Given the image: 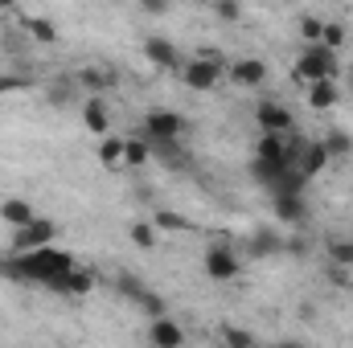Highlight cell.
<instances>
[{
  "label": "cell",
  "instance_id": "cell-1",
  "mask_svg": "<svg viewBox=\"0 0 353 348\" xmlns=\"http://www.w3.org/2000/svg\"><path fill=\"white\" fill-rule=\"evenodd\" d=\"M79 262L70 250H58V246H41V250H29V254H17V259L8 262V266H0L4 274H12V279H29V283H54V279H62V274H70Z\"/></svg>",
  "mask_w": 353,
  "mask_h": 348
},
{
  "label": "cell",
  "instance_id": "cell-2",
  "mask_svg": "<svg viewBox=\"0 0 353 348\" xmlns=\"http://www.w3.org/2000/svg\"><path fill=\"white\" fill-rule=\"evenodd\" d=\"M296 78L300 83H329L337 78V54L325 50V45H304V54L296 58Z\"/></svg>",
  "mask_w": 353,
  "mask_h": 348
},
{
  "label": "cell",
  "instance_id": "cell-3",
  "mask_svg": "<svg viewBox=\"0 0 353 348\" xmlns=\"http://www.w3.org/2000/svg\"><path fill=\"white\" fill-rule=\"evenodd\" d=\"M255 123H259L263 135H288V131L296 127L292 111H288L283 102H275V98H263V102L255 107Z\"/></svg>",
  "mask_w": 353,
  "mask_h": 348
},
{
  "label": "cell",
  "instance_id": "cell-4",
  "mask_svg": "<svg viewBox=\"0 0 353 348\" xmlns=\"http://www.w3.org/2000/svg\"><path fill=\"white\" fill-rule=\"evenodd\" d=\"M181 78L189 90H214L222 83V66H218V58H193L181 66Z\"/></svg>",
  "mask_w": 353,
  "mask_h": 348
},
{
  "label": "cell",
  "instance_id": "cell-5",
  "mask_svg": "<svg viewBox=\"0 0 353 348\" xmlns=\"http://www.w3.org/2000/svg\"><path fill=\"white\" fill-rule=\"evenodd\" d=\"M181 131H185V115H176V111H148L144 115V135L152 140V144H161V140H181Z\"/></svg>",
  "mask_w": 353,
  "mask_h": 348
},
{
  "label": "cell",
  "instance_id": "cell-6",
  "mask_svg": "<svg viewBox=\"0 0 353 348\" xmlns=\"http://www.w3.org/2000/svg\"><path fill=\"white\" fill-rule=\"evenodd\" d=\"M205 274H210L214 283H230V279L243 274V259H239L230 246H210V250H205Z\"/></svg>",
  "mask_w": 353,
  "mask_h": 348
},
{
  "label": "cell",
  "instance_id": "cell-7",
  "mask_svg": "<svg viewBox=\"0 0 353 348\" xmlns=\"http://www.w3.org/2000/svg\"><path fill=\"white\" fill-rule=\"evenodd\" d=\"M54 234H58V226H54L50 217H33L25 230H17V250H21V254L41 250V246H50V242H54Z\"/></svg>",
  "mask_w": 353,
  "mask_h": 348
},
{
  "label": "cell",
  "instance_id": "cell-8",
  "mask_svg": "<svg viewBox=\"0 0 353 348\" xmlns=\"http://www.w3.org/2000/svg\"><path fill=\"white\" fill-rule=\"evenodd\" d=\"M144 58L152 62V66H161V70H181L185 62H181V50H176L169 37H144Z\"/></svg>",
  "mask_w": 353,
  "mask_h": 348
},
{
  "label": "cell",
  "instance_id": "cell-9",
  "mask_svg": "<svg viewBox=\"0 0 353 348\" xmlns=\"http://www.w3.org/2000/svg\"><path fill=\"white\" fill-rule=\"evenodd\" d=\"M148 340H152V348H185V328L169 316H161V320H152Z\"/></svg>",
  "mask_w": 353,
  "mask_h": 348
},
{
  "label": "cell",
  "instance_id": "cell-10",
  "mask_svg": "<svg viewBox=\"0 0 353 348\" xmlns=\"http://www.w3.org/2000/svg\"><path fill=\"white\" fill-rule=\"evenodd\" d=\"M325 164H329V152H325V144L321 140H308V144H300V152H296V168L304 173V180L316 173H325Z\"/></svg>",
  "mask_w": 353,
  "mask_h": 348
},
{
  "label": "cell",
  "instance_id": "cell-11",
  "mask_svg": "<svg viewBox=\"0 0 353 348\" xmlns=\"http://www.w3.org/2000/svg\"><path fill=\"white\" fill-rule=\"evenodd\" d=\"M50 291H58V295H90L94 291V274L83 270V266H74L70 274H62V279H54V283H46Z\"/></svg>",
  "mask_w": 353,
  "mask_h": 348
},
{
  "label": "cell",
  "instance_id": "cell-12",
  "mask_svg": "<svg viewBox=\"0 0 353 348\" xmlns=\"http://www.w3.org/2000/svg\"><path fill=\"white\" fill-rule=\"evenodd\" d=\"M271 205H275V221H279V226H300V221L308 217L304 197H271Z\"/></svg>",
  "mask_w": 353,
  "mask_h": 348
},
{
  "label": "cell",
  "instance_id": "cell-13",
  "mask_svg": "<svg viewBox=\"0 0 353 348\" xmlns=\"http://www.w3.org/2000/svg\"><path fill=\"white\" fill-rule=\"evenodd\" d=\"M230 78L239 83V87H259L267 78V66L259 62V58H239L234 66H230Z\"/></svg>",
  "mask_w": 353,
  "mask_h": 348
},
{
  "label": "cell",
  "instance_id": "cell-14",
  "mask_svg": "<svg viewBox=\"0 0 353 348\" xmlns=\"http://www.w3.org/2000/svg\"><path fill=\"white\" fill-rule=\"evenodd\" d=\"M341 102V87H337V78H329V83H312L308 87V107L312 111H329V107H337Z\"/></svg>",
  "mask_w": 353,
  "mask_h": 348
},
{
  "label": "cell",
  "instance_id": "cell-15",
  "mask_svg": "<svg viewBox=\"0 0 353 348\" xmlns=\"http://www.w3.org/2000/svg\"><path fill=\"white\" fill-rule=\"evenodd\" d=\"M0 217H4L12 230H25V226L33 221V205H29L25 197H8V201L0 205Z\"/></svg>",
  "mask_w": 353,
  "mask_h": 348
},
{
  "label": "cell",
  "instance_id": "cell-16",
  "mask_svg": "<svg viewBox=\"0 0 353 348\" xmlns=\"http://www.w3.org/2000/svg\"><path fill=\"white\" fill-rule=\"evenodd\" d=\"M83 119H87V127L94 131V135H111V115H107L103 98H87V107H83Z\"/></svg>",
  "mask_w": 353,
  "mask_h": 348
},
{
  "label": "cell",
  "instance_id": "cell-17",
  "mask_svg": "<svg viewBox=\"0 0 353 348\" xmlns=\"http://www.w3.org/2000/svg\"><path fill=\"white\" fill-rule=\"evenodd\" d=\"M247 250H251L255 259H267V254H279V250H283V242H279V234H275V230H255V234H251V242H247Z\"/></svg>",
  "mask_w": 353,
  "mask_h": 348
},
{
  "label": "cell",
  "instance_id": "cell-18",
  "mask_svg": "<svg viewBox=\"0 0 353 348\" xmlns=\"http://www.w3.org/2000/svg\"><path fill=\"white\" fill-rule=\"evenodd\" d=\"M321 144H325V152H329V160H333V156H350V152H353V140H350V131H341V127H333V131H329V135H325Z\"/></svg>",
  "mask_w": 353,
  "mask_h": 348
},
{
  "label": "cell",
  "instance_id": "cell-19",
  "mask_svg": "<svg viewBox=\"0 0 353 348\" xmlns=\"http://www.w3.org/2000/svg\"><path fill=\"white\" fill-rule=\"evenodd\" d=\"M325 250H329V262H337V266H353V242L350 238H329Z\"/></svg>",
  "mask_w": 353,
  "mask_h": 348
},
{
  "label": "cell",
  "instance_id": "cell-20",
  "mask_svg": "<svg viewBox=\"0 0 353 348\" xmlns=\"http://www.w3.org/2000/svg\"><path fill=\"white\" fill-rule=\"evenodd\" d=\"M99 160L111 168V164H123V140L119 135H103V144H99Z\"/></svg>",
  "mask_w": 353,
  "mask_h": 348
},
{
  "label": "cell",
  "instance_id": "cell-21",
  "mask_svg": "<svg viewBox=\"0 0 353 348\" xmlns=\"http://www.w3.org/2000/svg\"><path fill=\"white\" fill-rule=\"evenodd\" d=\"M148 156H152L148 140H123V164H144Z\"/></svg>",
  "mask_w": 353,
  "mask_h": 348
},
{
  "label": "cell",
  "instance_id": "cell-22",
  "mask_svg": "<svg viewBox=\"0 0 353 348\" xmlns=\"http://www.w3.org/2000/svg\"><path fill=\"white\" fill-rule=\"evenodd\" d=\"M321 45L337 54V50L345 45V25H337V21H325V33H321Z\"/></svg>",
  "mask_w": 353,
  "mask_h": 348
},
{
  "label": "cell",
  "instance_id": "cell-23",
  "mask_svg": "<svg viewBox=\"0 0 353 348\" xmlns=\"http://www.w3.org/2000/svg\"><path fill=\"white\" fill-rule=\"evenodd\" d=\"M136 303H140V307H144L152 320H161V316H165V303H161V295H157V291H144V287H136Z\"/></svg>",
  "mask_w": 353,
  "mask_h": 348
},
{
  "label": "cell",
  "instance_id": "cell-24",
  "mask_svg": "<svg viewBox=\"0 0 353 348\" xmlns=\"http://www.w3.org/2000/svg\"><path fill=\"white\" fill-rule=\"evenodd\" d=\"M132 242H136L140 250H152V246H157V230H152L148 221H136V226H132Z\"/></svg>",
  "mask_w": 353,
  "mask_h": 348
},
{
  "label": "cell",
  "instance_id": "cell-25",
  "mask_svg": "<svg viewBox=\"0 0 353 348\" xmlns=\"http://www.w3.org/2000/svg\"><path fill=\"white\" fill-rule=\"evenodd\" d=\"M226 348H255V336L247 332V328H234V324H226Z\"/></svg>",
  "mask_w": 353,
  "mask_h": 348
},
{
  "label": "cell",
  "instance_id": "cell-26",
  "mask_svg": "<svg viewBox=\"0 0 353 348\" xmlns=\"http://www.w3.org/2000/svg\"><path fill=\"white\" fill-rule=\"evenodd\" d=\"M300 33H304V41H308V45H321L325 21H321V17H304V21H300Z\"/></svg>",
  "mask_w": 353,
  "mask_h": 348
},
{
  "label": "cell",
  "instance_id": "cell-27",
  "mask_svg": "<svg viewBox=\"0 0 353 348\" xmlns=\"http://www.w3.org/2000/svg\"><path fill=\"white\" fill-rule=\"evenodd\" d=\"M29 33H33V41H58L54 21H29Z\"/></svg>",
  "mask_w": 353,
  "mask_h": 348
},
{
  "label": "cell",
  "instance_id": "cell-28",
  "mask_svg": "<svg viewBox=\"0 0 353 348\" xmlns=\"http://www.w3.org/2000/svg\"><path fill=\"white\" fill-rule=\"evenodd\" d=\"M157 226H165V230H189V221L181 213H173V209H161L157 213Z\"/></svg>",
  "mask_w": 353,
  "mask_h": 348
},
{
  "label": "cell",
  "instance_id": "cell-29",
  "mask_svg": "<svg viewBox=\"0 0 353 348\" xmlns=\"http://www.w3.org/2000/svg\"><path fill=\"white\" fill-rule=\"evenodd\" d=\"M87 87H115V74H99V70H83Z\"/></svg>",
  "mask_w": 353,
  "mask_h": 348
},
{
  "label": "cell",
  "instance_id": "cell-30",
  "mask_svg": "<svg viewBox=\"0 0 353 348\" xmlns=\"http://www.w3.org/2000/svg\"><path fill=\"white\" fill-rule=\"evenodd\" d=\"M214 12H218L222 21H239V17H243V8H239V4H230V0H222V4H214Z\"/></svg>",
  "mask_w": 353,
  "mask_h": 348
},
{
  "label": "cell",
  "instance_id": "cell-31",
  "mask_svg": "<svg viewBox=\"0 0 353 348\" xmlns=\"http://www.w3.org/2000/svg\"><path fill=\"white\" fill-rule=\"evenodd\" d=\"M29 83L25 78H17V74H0V94H8V90H25Z\"/></svg>",
  "mask_w": 353,
  "mask_h": 348
},
{
  "label": "cell",
  "instance_id": "cell-32",
  "mask_svg": "<svg viewBox=\"0 0 353 348\" xmlns=\"http://www.w3.org/2000/svg\"><path fill=\"white\" fill-rule=\"evenodd\" d=\"M329 279H333V283H341V287H345V283H350V274H345V266H337V262H333V266H329Z\"/></svg>",
  "mask_w": 353,
  "mask_h": 348
},
{
  "label": "cell",
  "instance_id": "cell-33",
  "mask_svg": "<svg viewBox=\"0 0 353 348\" xmlns=\"http://www.w3.org/2000/svg\"><path fill=\"white\" fill-rule=\"evenodd\" d=\"M275 348H304V345H296V340H279Z\"/></svg>",
  "mask_w": 353,
  "mask_h": 348
}]
</instances>
